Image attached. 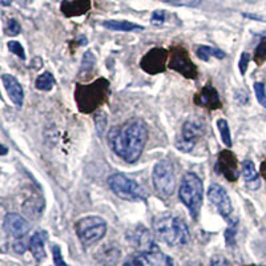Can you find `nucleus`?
Listing matches in <instances>:
<instances>
[{"label":"nucleus","instance_id":"1","mask_svg":"<svg viewBox=\"0 0 266 266\" xmlns=\"http://www.w3.org/2000/svg\"><path fill=\"white\" fill-rule=\"evenodd\" d=\"M146 141L148 126L143 120L126 121L108 132V143L112 150L129 164L139 161Z\"/></svg>","mask_w":266,"mask_h":266},{"label":"nucleus","instance_id":"2","mask_svg":"<svg viewBox=\"0 0 266 266\" xmlns=\"http://www.w3.org/2000/svg\"><path fill=\"white\" fill-rule=\"evenodd\" d=\"M153 230L160 241L165 242L169 246L185 245L189 241V229L183 218L163 214L155 218Z\"/></svg>","mask_w":266,"mask_h":266},{"label":"nucleus","instance_id":"3","mask_svg":"<svg viewBox=\"0 0 266 266\" xmlns=\"http://www.w3.org/2000/svg\"><path fill=\"white\" fill-rule=\"evenodd\" d=\"M108 88H109V84L104 79H100L88 85L78 84L75 99L78 102L79 109L84 113H91L95 111L97 106L102 105L106 100Z\"/></svg>","mask_w":266,"mask_h":266},{"label":"nucleus","instance_id":"4","mask_svg":"<svg viewBox=\"0 0 266 266\" xmlns=\"http://www.w3.org/2000/svg\"><path fill=\"white\" fill-rule=\"evenodd\" d=\"M180 200L189 209V213L193 218H197L200 209L203 206L204 185L203 181L196 173L189 172L183 177L180 186Z\"/></svg>","mask_w":266,"mask_h":266},{"label":"nucleus","instance_id":"5","mask_svg":"<svg viewBox=\"0 0 266 266\" xmlns=\"http://www.w3.org/2000/svg\"><path fill=\"white\" fill-rule=\"evenodd\" d=\"M152 181L157 196L163 200L169 199L176 190V173L172 163L168 160L159 161L153 168Z\"/></svg>","mask_w":266,"mask_h":266},{"label":"nucleus","instance_id":"6","mask_svg":"<svg viewBox=\"0 0 266 266\" xmlns=\"http://www.w3.org/2000/svg\"><path fill=\"white\" fill-rule=\"evenodd\" d=\"M75 229L82 245L91 246L105 236L108 226L104 218L99 216H88L80 218L75 225Z\"/></svg>","mask_w":266,"mask_h":266},{"label":"nucleus","instance_id":"7","mask_svg":"<svg viewBox=\"0 0 266 266\" xmlns=\"http://www.w3.org/2000/svg\"><path fill=\"white\" fill-rule=\"evenodd\" d=\"M108 186L111 188L113 193L117 197L125 201H144L145 196L143 192V188L136 183L135 180L126 177L123 173H115L109 176L108 179Z\"/></svg>","mask_w":266,"mask_h":266},{"label":"nucleus","instance_id":"8","mask_svg":"<svg viewBox=\"0 0 266 266\" xmlns=\"http://www.w3.org/2000/svg\"><path fill=\"white\" fill-rule=\"evenodd\" d=\"M204 124L197 120L185 121L184 125L181 128V133L176 140V148L184 153L192 152L193 148L203 136Z\"/></svg>","mask_w":266,"mask_h":266},{"label":"nucleus","instance_id":"9","mask_svg":"<svg viewBox=\"0 0 266 266\" xmlns=\"http://www.w3.org/2000/svg\"><path fill=\"white\" fill-rule=\"evenodd\" d=\"M168 67L176 72L181 73L186 79L197 78V67L192 63L188 52L184 47H174L170 51V58Z\"/></svg>","mask_w":266,"mask_h":266},{"label":"nucleus","instance_id":"10","mask_svg":"<svg viewBox=\"0 0 266 266\" xmlns=\"http://www.w3.org/2000/svg\"><path fill=\"white\" fill-rule=\"evenodd\" d=\"M208 199L216 206L218 213L226 221L230 223V216L233 214V205L226 190L221 185L212 184L208 189Z\"/></svg>","mask_w":266,"mask_h":266},{"label":"nucleus","instance_id":"11","mask_svg":"<svg viewBox=\"0 0 266 266\" xmlns=\"http://www.w3.org/2000/svg\"><path fill=\"white\" fill-rule=\"evenodd\" d=\"M172 258L161 252L156 245L141 250L133 258V266H172Z\"/></svg>","mask_w":266,"mask_h":266},{"label":"nucleus","instance_id":"12","mask_svg":"<svg viewBox=\"0 0 266 266\" xmlns=\"http://www.w3.org/2000/svg\"><path fill=\"white\" fill-rule=\"evenodd\" d=\"M168 51L164 48H153L146 53L141 60V68L148 73L156 75V73L164 72L166 68V60H168Z\"/></svg>","mask_w":266,"mask_h":266},{"label":"nucleus","instance_id":"13","mask_svg":"<svg viewBox=\"0 0 266 266\" xmlns=\"http://www.w3.org/2000/svg\"><path fill=\"white\" fill-rule=\"evenodd\" d=\"M216 169L229 181H237L240 172H238L237 159L234 157L230 150H224L218 156Z\"/></svg>","mask_w":266,"mask_h":266},{"label":"nucleus","instance_id":"14","mask_svg":"<svg viewBox=\"0 0 266 266\" xmlns=\"http://www.w3.org/2000/svg\"><path fill=\"white\" fill-rule=\"evenodd\" d=\"M5 233L14 238H23L29 232V223L18 213H8L3 221Z\"/></svg>","mask_w":266,"mask_h":266},{"label":"nucleus","instance_id":"15","mask_svg":"<svg viewBox=\"0 0 266 266\" xmlns=\"http://www.w3.org/2000/svg\"><path fill=\"white\" fill-rule=\"evenodd\" d=\"M1 82L4 85L5 91L8 92L11 102H14L16 106H23V102H24V92H23V87L20 85V82H18V79L11 76V75H3L1 76Z\"/></svg>","mask_w":266,"mask_h":266},{"label":"nucleus","instance_id":"16","mask_svg":"<svg viewBox=\"0 0 266 266\" xmlns=\"http://www.w3.org/2000/svg\"><path fill=\"white\" fill-rule=\"evenodd\" d=\"M194 102L197 105L206 106L209 109H218L221 108V102L218 97L217 91L210 85L204 87L196 96H194Z\"/></svg>","mask_w":266,"mask_h":266},{"label":"nucleus","instance_id":"17","mask_svg":"<svg viewBox=\"0 0 266 266\" xmlns=\"http://www.w3.org/2000/svg\"><path fill=\"white\" fill-rule=\"evenodd\" d=\"M48 240V234L45 230H38L29 240V249L32 256L38 262L43 261L45 258V242Z\"/></svg>","mask_w":266,"mask_h":266},{"label":"nucleus","instance_id":"18","mask_svg":"<svg viewBox=\"0 0 266 266\" xmlns=\"http://www.w3.org/2000/svg\"><path fill=\"white\" fill-rule=\"evenodd\" d=\"M242 176H244V181L249 189L257 190L261 185L260 181V174L256 170V166L253 164V161L250 160H245L242 163Z\"/></svg>","mask_w":266,"mask_h":266},{"label":"nucleus","instance_id":"19","mask_svg":"<svg viewBox=\"0 0 266 266\" xmlns=\"http://www.w3.org/2000/svg\"><path fill=\"white\" fill-rule=\"evenodd\" d=\"M91 8L89 0H65L61 4V11L68 18L85 14Z\"/></svg>","mask_w":266,"mask_h":266},{"label":"nucleus","instance_id":"20","mask_svg":"<svg viewBox=\"0 0 266 266\" xmlns=\"http://www.w3.org/2000/svg\"><path fill=\"white\" fill-rule=\"evenodd\" d=\"M102 25L112 31H123V32H137L144 29L143 25L135 24L131 21H121V20H106L102 23Z\"/></svg>","mask_w":266,"mask_h":266},{"label":"nucleus","instance_id":"21","mask_svg":"<svg viewBox=\"0 0 266 266\" xmlns=\"http://www.w3.org/2000/svg\"><path fill=\"white\" fill-rule=\"evenodd\" d=\"M196 55L199 56L201 60L204 61H208L210 56H214L217 59H224L226 55L224 51L218 48H212V47H208V45H200L199 48L196 49Z\"/></svg>","mask_w":266,"mask_h":266},{"label":"nucleus","instance_id":"22","mask_svg":"<svg viewBox=\"0 0 266 266\" xmlns=\"http://www.w3.org/2000/svg\"><path fill=\"white\" fill-rule=\"evenodd\" d=\"M55 85V78L51 72H43L39 78L36 79V88L40 91H51Z\"/></svg>","mask_w":266,"mask_h":266},{"label":"nucleus","instance_id":"23","mask_svg":"<svg viewBox=\"0 0 266 266\" xmlns=\"http://www.w3.org/2000/svg\"><path fill=\"white\" fill-rule=\"evenodd\" d=\"M218 129H220V133H221V140H223L224 145H226L227 148L232 146V135H230V129H229V125H227V121L224 120V119H220L217 121Z\"/></svg>","mask_w":266,"mask_h":266},{"label":"nucleus","instance_id":"24","mask_svg":"<svg viewBox=\"0 0 266 266\" xmlns=\"http://www.w3.org/2000/svg\"><path fill=\"white\" fill-rule=\"evenodd\" d=\"M95 61H96V59L93 56V53L91 51H87V52L84 53V56H82V68H80V73L84 72H91L93 69V65H95Z\"/></svg>","mask_w":266,"mask_h":266},{"label":"nucleus","instance_id":"25","mask_svg":"<svg viewBox=\"0 0 266 266\" xmlns=\"http://www.w3.org/2000/svg\"><path fill=\"white\" fill-rule=\"evenodd\" d=\"M254 93H256V97L258 102L261 104L264 108H266V91L264 82H256L254 84Z\"/></svg>","mask_w":266,"mask_h":266},{"label":"nucleus","instance_id":"26","mask_svg":"<svg viewBox=\"0 0 266 266\" xmlns=\"http://www.w3.org/2000/svg\"><path fill=\"white\" fill-rule=\"evenodd\" d=\"M8 48H10V51L12 53H15L16 56H19L21 60H25V52H24V48H23V45L19 43V41H15V40H12V41H8Z\"/></svg>","mask_w":266,"mask_h":266},{"label":"nucleus","instance_id":"27","mask_svg":"<svg viewBox=\"0 0 266 266\" xmlns=\"http://www.w3.org/2000/svg\"><path fill=\"white\" fill-rule=\"evenodd\" d=\"M52 257L55 266H68L67 262L64 261L63 257H61V249L58 245H53L52 246Z\"/></svg>","mask_w":266,"mask_h":266},{"label":"nucleus","instance_id":"28","mask_svg":"<svg viewBox=\"0 0 266 266\" xmlns=\"http://www.w3.org/2000/svg\"><path fill=\"white\" fill-rule=\"evenodd\" d=\"M254 59H256L258 63H262V61L266 60V38L257 47L256 53H254Z\"/></svg>","mask_w":266,"mask_h":266},{"label":"nucleus","instance_id":"29","mask_svg":"<svg viewBox=\"0 0 266 266\" xmlns=\"http://www.w3.org/2000/svg\"><path fill=\"white\" fill-rule=\"evenodd\" d=\"M7 34L10 36H16L20 34V24L15 19H11L7 24Z\"/></svg>","mask_w":266,"mask_h":266},{"label":"nucleus","instance_id":"30","mask_svg":"<svg viewBox=\"0 0 266 266\" xmlns=\"http://www.w3.org/2000/svg\"><path fill=\"white\" fill-rule=\"evenodd\" d=\"M165 21V12L164 11H156L155 14L152 15V24L153 25H160L164 24Z\"/></svg>","mask_w":266,"mask_h":266},{"label":"nucleus","instance_id":"31","mask_svg":"<svg viewBox=\"0 0 266 266\" xmlns=\"http://www.w3.org/2000/svg\"><path fill=\"white\" fill-rule=\"evenodd\" d=\"M95 121H96L97 124V129H99V132L100 133H102V131H104V126H105V124L108 123V117L104 115V112H100L99 115H97L96 117H95Z\"/></svg>","mask_w":266,"mask_h":266},{"label":"nucleus","instance_id":"32","mask_svg":"<svg viewBox=\"0 0 266 266\" xmlns=\"http://www.w3.org/2000/svg\"><path fill=\"white\" fill-rule=\"evenodd\" d=\"M23 238H16V241H15L14 244V250L18 253V254H23V253L27 250V242H25Z\"/></svg>","mask_w":266,"mask_h":266},{"label":"nucleus","instance_id":"33","mask_svg":"<svg viewBox=\"0 0 266 266\" xmlns=\"http://www.w3.org/2000/svg\"><path fill=\"white\" fill-rule=\"evenodd\" d=\"M210 266H232L230 262L223 256H214L210 260Z\"/></svg>","mask_w":266,"mask_h":266},{"label":"nucleus","instance_id":"34","mask_svg":"<svg viewBox=\"0 0 266 266\" xmlns=\"http://www.w3.org/2000/svg\"><path fill=\"white\" fill-rule=\"evenodd\" d=\"M249 60H250L249 53H246V52L242 53L241 60H240V72H241V75H245V72H246V68H247V64H249Z\"/></svg>","mask_w":266,"mask_h":266},{"label":"nucleus","instance_id":"35","mask_svg":"<svg viewBox=\"0 0 266 266\" xmlns=\"http://www.w3.org/2000/svg\"><path fill=\"white\" fill-rule=\"evenodd\" d=\"M225 238H226L227 245H233L234 238H236V229L234 227H227V230L225 232Z\"/></svg>","mask_w":266,"mask_h":266},{"label":"nucleus","instance_id":"36","mask_svg":"<svg viewBox=\"0 0 266 266\" xmlns=\"http://www.w3.org/2000/svg\"><path fill=\"white\" fill-rule=\"evenodd\" d=\"M0 3H1L3 7H8V5H11V3H12V0H0Z\"/></svg>","mask_w":266,"mask_h":266},{"label":"nucleus","instance_id":"37","mask_svg":"<svg viewBox=\"0 0 266 266\" xmlns=\"http://www.w3.org/2000/svg\"><path fill=\"white\" fill-rule=\"evenodd\" d=\"M261 173H262V176H264V177H265V179H266V161H265V163H262V165H261Z\"/></svg>","mask_w":266,"mask_h":266},{"label":"nucleus","instance_id":"38","mask_svg":"<svg viewBox=\"0 0 266 266\" xmlns=\"http://www.w3.org/2000/svg\"><path fill=\"white\" fill-rule=\"evenodd\" d=\"M0 148H1V156H4L7 153V148L5 145H0Z\"/></svg>","mask_w":266,"mask_h":266}]
</instances>
